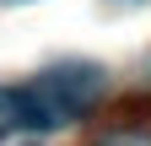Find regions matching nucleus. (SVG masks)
I'll return each instance as SVG.
<instances>
[{"label":"nucleus","instance_id":"1","mask_svg":"<svg viewBox=\"0 0 151 146\" xmlns=\"http://www.w3.org/2000/svg\"><path fill=\"white\" fill-rule=\"evenodd\" d=\"M27 92V119L32 130H54V124H70L81 108L97 98V70L92 65H65V70H43Z\"/></svg>","mask_w":151,"mask_h":146},{"label":"nucleus","instance_id":"2","mask_svg":"<svg viewBox=\"0 0 151 146\" xmlns=\"http://www.w3.org/2000/svg\"><path fill=\"white\" fill-rule=\"evenodd\" d=\"M11 130H32L27 92H22V87H0V135H11Z\"/></svg>","mask_w":151,"mask_h":146}]
</instances>
